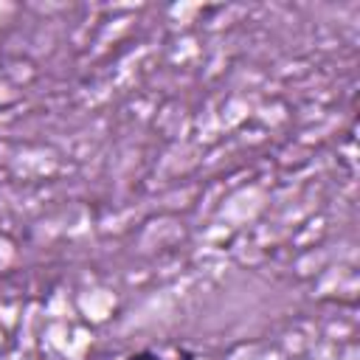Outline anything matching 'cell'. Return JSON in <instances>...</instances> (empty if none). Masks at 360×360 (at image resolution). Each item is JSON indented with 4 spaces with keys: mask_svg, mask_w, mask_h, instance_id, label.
<instances>
[{
    "mask_svg": "<svg viewBox=\"0 0 360 360\" xmlns=\"http://www.w3.org/2000/svg\"><path fill=\"white\" fill-rule=\"evenodd\" d=\"M124 360H163V357H160V354H155V352H149V349H141V352L127 354Z\"/></svg>",
    "mask_w": 360,
    "mask_h": 360,
    "instance_id": "cell-1",
    "label": "cell"
}]
</instances>
